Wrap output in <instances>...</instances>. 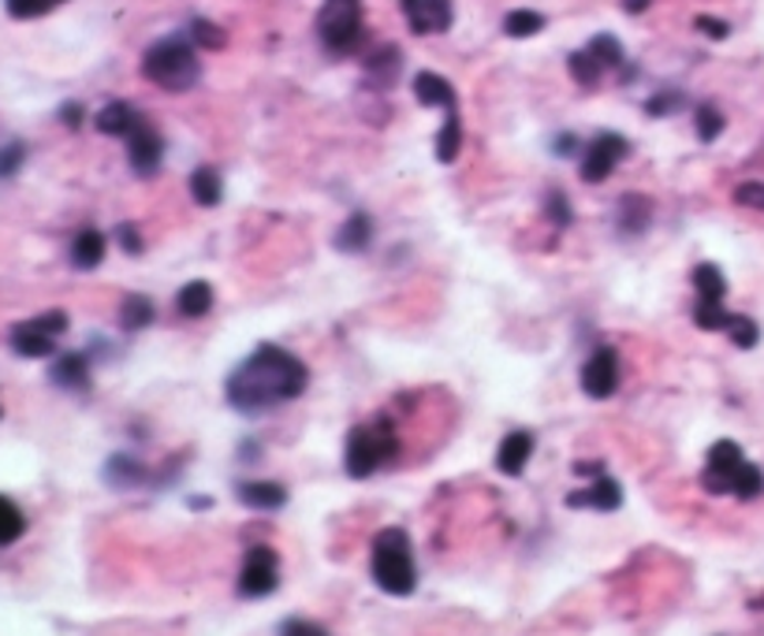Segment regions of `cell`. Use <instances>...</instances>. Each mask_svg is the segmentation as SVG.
Returning <instances> with one entry per match:
<instances>
[{
    "instance_id": "6",
    "label": "cell",
    "mask_w": 764,
    "mask_h": 636,
    "mask_svg": "<svg viewBox=\"0 0 764 636\" xmlns=\"http://www.w3.org/2000/svg\"><path fill=\"white\" fill-rule=\"evenodd\" d=\"M68 332V313H42L34 321L12 327V351L23 357H49L56 351V338Z\"/></svg>"
},
{
    "instance_id": "8",
    "label": "cell",
    "mask_w": 764,
    "mask_h": 636,
    "mask_svg": "<svg viewBox=\"0 0 764 636\" xmlns=\"http://www.w3.org/2000/svg\"><path fill=\"white\" fill-rule=\"evenodd\" d=\"M746 466V455L735 439H720V444L709 447L705 458V473H701V488L712 491V496H731L735 491V477L739 469Z\"/></svg>"
},
{
    "instance_id": "47",
    "label": "cell",
    "mask_w": 764,
    "mask_h": 636,
    "mask_svg": "<svg viewBox=\"0 0 764 636\" xmlns=\"http://www.w3.org/2000/svg\"><path fill=\"white\" fill-rule=\"evenodd\" d=\"M60 116H64V123H71V127H79V119H83V108H79V105H64V112H60Z\"/></svg>"
},
{
    "instance_id": "40",
    "label": "cell",
    "mask_w": 764,
    "mask_h": 636,
    "mask_svg": "<svg viewBox=\"0 0 764 636\" xmlns=\"http://www.w3.org/2000/svg\"><path fill=\"white\" fill-rule=\"evenodd\" d=\"M545 209H548V220L559 223V228H567V223H570V201L559 190H548Z\"/></svg>"
},
{
    "instance_id": "35",
    "label": "cell",
    "mask_w": 764,
    "mask_h": 636,
    "mask_svg": "<svg viewBox=\"0 0 764 636\" xmlns=\"http://www.w3.org/2000/svg\"><path fill=\"white\" fill-rule=\"evenodd\" d=\"M727 335H731V343L742 346V351H753V346L761 343V327L757 321H750V316H731V324H727Z\"/></svg>"
},
{
    "instance_id": "21",
    "label": "cell",
    "mask_w": 764,
    "mask_h": 636,
    "mask_svg": "<svg viewBox=\"0 0 764 636\" xmlns=\"http://www.w3.org/2000/svg\"><path fill=\"white\" fill-rule=\"evenodd\" d=\"M138 119L142 116L127 105V101H112V105H105L97 112V131H101V135H112V138H127L131 127H135Z\"/></svg>"
},
{
    "instance_id": "30",
    "label": "cell",
    "mask_w": 764,
    "mask_h": 636,
    "mask_svg": "<svg viewBox=\"0 0 764 636\" xmlns=\"http://www.w3.org/2000/svg\"><path fill=\"white\" fill-rule=\"evenodd\" d=\"M545 30V15L529 12V8H515V12L504 15V34L507 38H534Z\"/></svg>"
},
{
    "instance_id": "41",
    "label": "cell",
    "mask_w": 764,
    "mask_h": 636,
    "mask_svg": "<svg viewBox=\"0 0 764 636\" xmlns=\"http://www.w3.org/2000/svg\"><path fill=\"white\" fill-rule=\"evenodd\" d=\"M735 201L746 205V209L764 212V183H742V187L735 190Z\"/></svg>"
},
{
    "instance_id": "48",
    "label": "cell",
    "mask_w": 764,
    "mask_h": 636,
    "mask_svg": "<svg viewBox=\"0 0 764 636\" xmlns=\"http://www.w3.org/2000/svg\"><path fill=\"white\" fill-rule=\"evenodd\" d=\"M623 8L630 15H638V12H646V8H649V0H623Z\"/></svg>"
},
{
    "instance_id": "45",
    "label": "cell",
    "mask_w": 764,
    "mask_h": 636,
    "mask_svg": "<svg viewBox=\"0 0 764 636\" xmlns=\"http://www.w3.org/2000/svg\"><path fill=\"white\" fill-rule=\"evenodd\" d=\"M698 30H701V34H709V38H727L731 34V27L720 23V19H712V15H698Z\"/></svg>"
},
{
    "instance_id": "2",
    "label": "cell",
    "mask_w": 764,
    "mask_h": 636,
    "mask_svg": "<svg viewBox=\"0 0 764 636\" xmlns=\"http://www.w3.org/2000/svg\"><path fill=\"white\" fill-rule=\"evenodd\" d=\"M142 75H146L153 86L168 90V94H187V90L202 79L195 45L183 34H168V38L153 41L146 49V56H142Z\"/></svg>"
},
{
    "instance_id": "19",
    "label": "cell",
    "mask_w": 764,
    "mask_h": 636,
    "mask_svg": "<svg viewBox=\"0 0 764 636\" xmlns=\"http://www.w3.org/2000/svg\"><path fill=\"white\" fill-rule=\"evenodd\" d=\"M373 242V220L365 212H354V217L343 220V228L335 231V250L343 253H365Z\"/></svg>"
},
{
    "instance_id": "44",
    "label": "cell",
    "mask_w": 764,
    "mask_h": 636,
    "mask_svg": "<svg viewBox=\"0 0 764 636\" xmlns=\"http://www.w3.org/2000/svg\"><path fill=\"white\" fill-rule=\"evenodd\" d=\"M116 239L124 242V250L131 253V258H138V253H142V239H138V231L131 228V223H120V228H116Z\"/></svg>"
},
{
    "instance_id": "29",
    "label": "cell",
    "mask_w": 764,
    "mask_h": 636,
    "mask_svg": "<svg viewBox=\"0 0 764 636\" xmlns=\"http://www.w3.org/2000/svg\"><path fill=\"white\" fill-rule=\"evenodd\" d=\"M27 532V518L23 510L16 507L8 496H0V548H12V543Z\"/></svg>"
},
{
    "instance_id": "4",
    "label": "cell",
    "mask_w": 764,
    "mask_h": 636,
    "mask_svg": "<svg viewBox=\"0 0 764 636\" xmlns=\"http://www.w3.org/2000/svg\"><path fill=\"white\" fill-rule=\"evenodd\" d=\"M395 450H400V444H395V432H392L389 420L359 425V428H351V436H348V450H343V469H348V477L365 480V477H373L376 469L384 466V461H392Z\"/></svg>"
},
{
    "instance_id": "9",
    "label": "cell",
    "mask_w": 764,
    "mask_h": 636,
    "mask_svg": "<svg viewBox=\"0 0 764 636\" xmlns=\"http://www.w3.org/2000/svg\"><path fill=\"white\" fill-rule=\"evenodd\" d=\"M124 142H127V160H131V168H135V176L138 179L157 176L161 160H165V138L157 135V127H153L149 119H138Z\"/></svg>"
},
{
    "instance_id": "3",
    "label": "cell",
    "mask_w": 764,
    "mask_h": 636,
    "mask_svg": "<svg viewBox=\"0 0 764 636\" xmlns=\"http://www.w3.org/2000/svg\"><path fill=\"white\" fill-rule=\"evenodd\" d=\"M373 581L381 592L389 596H414L417 588V566H414V551L411 536L403 529H381L373 536V555H370Z\"/></svg>"
},
{
    "instance_id": "25",
    "label": "cell",
    "mask_w": 764,
    "mask_h": 636,
    "mask_svg": "<svg viewBox=\"0 0 764 636\" xmlns=\"http://www.w3.org/2000/svg\"><path fill=\"white\" fill-rule=\"evenodd\" d=\"M458 149H463V119H458V112H447L441 135H436V160H441V164H455L458 160Z\"/></svg>"
},
{
    "instance_id": "42",
    "label": "cell",
    "mask_w": 764,
    "mask_h": 636,
    "mask_svg": "<svg viewBox=\"0 0 764 636\" xmlns=\"http://www.w3.org/2000/svg\"><path fill=\"white\" fill-rule=\"evenodd\" d=\"M682 108V94H657L653 101H646V112L649 116H668V112Z\"/></svg>"
},
{
    "instance_id": "34",
    "label": "cell",
    "mask_w": 764,
    "mask_h": 636,
    "mask_svg": "<svg viewBox=\"0 0 764 636\" xmlns=\"http://www.w3.org/2000/svg\"><path fill=\"white\" fill-rule=\"evenodd\" d=\"M586 49L600 60V64H605V71H611V67H623V45H619V41L611 38V34H597L593 41H589Z\"/></svg>"
},
{
    "instance_id": "50",
    "label": "cell",
    "mask_w": 764,
    "mask_h": 636,
    "mask_svg": "<svg viewBox=\"0 0 764 636\" xmlns=\"http://www.w3.org/2000/svg\"><path fill=\"white\" fill-rule=\"evenodd\" d=\"M53 4H64V0H53Z\"/></svg>"
},
{
    "instance_id": "17",
    "label": "cell",
    "mask_w": 764,
    "mask_h": 636,
    "mask_svg": "<svg viewBox=\"0 0 764 636\" xmlns=\"http://www.w3.org/2000/svg\"><path fill=\"white\" fill-rule=\"evenodd\" d=\"M49 379L64 392H90V362L83 354H64L49 368Z\"/></svg>"
},
{
    "instance_id": "23",
    "label": "cell",
    "mask_w": 764,
    "mask_h": 636,
    "mask_svg": "<svg viewBox=\"0 0 764 636\" xmlns=\"http://www.w3.org/2000/svg\"><path fill=\"white\" fill-rule=\"evenodd\" d=\"M649 220H653V205H649L646 198L627 194V198L619 201V231L623 234H641L649 228Z\"/></svg>"
},
{
    "instance_id": "22",
    "label": "cell",
    "mask_w": 764,
    "mask_h": 636,
    "mask_svg": "<svg viewBox=\"0 0 764 636\" xmlns=\"http://www.w3.org/2000/svg\"><path fill=\"white\" fill-rule=\"evenodd\" d=\"M176 310H179V316H187V321H198V316H206L213 310V286L206 280L187 283L179 291V299H176Z\"/></svg>"
},
{
    "instance_id": "36",
    "label": "cell",
    "mask_w": 764,
    "mask_h": 636,
    "mask_svg": "<svg viewBox=\"0 0 764 636\" xmlns=\"http://www.w3.org/2000/svg\"><path fill=\"white\" fill-rule=\"evenodd\" d=\"M720 131H723V116H720V108H712V105H698V138H701V142H712V138H720Z\"/></svg>"
},
{
    "instance_id": "16",
    "label": "cell",
    "mask_w": 764,
    "mask_h": 636,
    "mask_svg": "<svg viewBox=\"0 0 764 636\" xmlns=\"http://www.w3.org/2000/svg\"><path fill=\"white\" fill-rule=\"evenodd\" d=\"M236 496L242 507L250 510H280L288 507V488L277 484V480H239Z\"/></svg>"
},
{
    "instance_id": "28",
    "label": "cell",
    "mask_w": 764,
    "mask_h": 636,
    "mask_svg": "<svg viewBox=\"0 0 764 636\" xmlns=\"http://www.w3.org/2000/svg\"><path fill=\"white\" fill-rule=\"evenodd\" d=\"M153 302L146 299V294H131V299H124V305H120V327L124 332H142L146 324H153Z\"/></svg>"
},
{
    "instance_id": "20",
    "label": "cell",
    "mask_w": 764,
    "mask_h": 636,
    "mask_svg": "<svg viewBox=\"0 0 764 636\" xmlns=\"http://www.w3.org/2000/svg\"><path fill=\"white\" fill-rule=\"evenodd\" d=\"M101 261H105V234L94 231V228L79 231L75 242H71V264L90 272V269H97Z\"/></svg>"
},
{
    "instance_id": "49",
    "label": "cell",
    "mask_w": 764,
    "mask_h": 636,
    "mask_svg": "<svg viewBox=\"0 0 764 636\" xmlns=\"http://www.w3.org/2000/svg\"><path fill=\"white\" fill-rule=\"evenodd\" d=\"M753 607H757V611H764V599H753Z\"/></svg>"
},
{
    "instance_id": "12",
    "label": "cell",
    "mask_w": 764,
    "mask_h": 636,
    "mask_svg": "<svg viewBox=\"0 0 764 636\" xmlns=\"http://www.w3.org/2000/svg\"><path fill=\"white\" fill-rule=\"evenodd\" d=\"M619 387V354L611 346H600L582 365V392L589 398H611Z\"/></svg>"
},
{
    "instance_id": "14",
    "label": "cell",
    "mask_w": 764,
    "mask_h": 636,
    "mask_svg": "<svg viewBox=\"0 0 764 636\" xmlns=\"http://www.w3.org/2000/svg\"><path fill=\"white\" fill-rule=\"evenodd\" d=\"M567 507H575V510L589 507V510H605V514H611V510L623 507V488H619V480H611V477H597L589 488L570 491Z\"/></svg>"
},
{
    "instance_id": "1",
    "label": "cell",
    "mask_w": 764,
    "mask_h": 636,
    "mask_svg": "<svg viewBox=\"0 0 764 636\" xmlns=\"http://www.w3.org/2000/svg\"><path fill=\"white\" fill-rule=\"evenodd\" d=\"M306 384H310V368L283 346L265 343L247 362L236 365L224 392H228V406H236L239 414H265L299 398Z\"/></svg>"
},
{
    "instance_id": "10",
    "label": "cell",
    "mask_w": 764,
    "mask_h": 636,
    "mask_svg": "<svg viewBox=\"0 0 764 636\" xmlns=\"http://www.w3.org/2000/svg\"><path fill=\"white\" fill-rule=\"evenodd\" d=\"M627 153H630V142L623 135H597L582 153V179L605 183L611 171L619 168V160H623Z\"/></svg>"
},
{
    "instance_id": "18",
    "label": "cell",
    "mask_w": 764,
    "mask_h": 636,
    "mask_svg": "<svg viewBox=\"0 0 764 636\" xmlns=\"http://www.w3.org/2000/svg\"><path fill=\"white\" fill-rule=\"evenodd\" d=\"M400 67H403V53L395 45H381L365 56V79H370L373 86H392V82L400 79Z\"/></svg>"
},
{
    "instance_id": "11",
    "label": "cell",
    "mask_w": 764,
    "mask_h": 636,
    "mask_svg": "<svg viewBox=\"0 0 764 636\" xmlns=\"http://www.w3.org/2000/svg\"><path fill=\"white\" fill-rule=\"evenodd\" d=\"M400 4H403L406 27H411V34H417V38L444 34L455 19L452 0H400Z\"/></svg>"
},
{
    "instance_id": "15",
    "label": "cell",
    "mask_w": 764,
    "mask_h": 636,
    "mask_svg": "<svg viewBox=\"0 0 764 636\" xmlns=\"http://www.w3.org/2000/svg\"><path fill=\"white\" fill-rule=\"evenodd\" d=\"M414 97L422 101L425 108H444L447 112H458V97H455V86L441 75H433V71H417L414 75Z\"/></svg>"
},
{
    "instance_id": "7",
    "label": "cell",
    "mask_w": 764,
    "mask_h": 636,
    "mask_svg": "<svg viewBox=\"0 0 764 636\" xmlns=\"http://www.w3.org/2000/svg\"><path fill=\"white\" fill-rule=\"evenodd\" d=\"M280 584V559L272 548L265 543H254V548L242 555V570H239V596L247 599H261L272 596Z\"/></svg>"
},
{
    "instance_id": "26",
    "label": "cell",
    "mask_w": 764,
    "mask_h": 636,
    "mask_svg": "<svg viewBox=\"0 0 764 636\" xmlns=\"http://www.w3.org/2000/svg\"><path fill=\"white\" fill-rule=\"evenodd\" d=\"M190 198H195L198 205H206V209L220 205V198H224V179L217 176V168H198L195 176H190Z\"/></svg>"
},
{
    "instance_id": "38",
    "label": "cell",
    "mask_w": 764,
    "mask_h": 636,
    "mask_svg": "<svg viewBox=\"0 0 764 636\" xmlns=\"http://www.w3.org/2000/svg\"><path fill=\"white\" fill-rule=\"evenodd\" d=\"M4 8L12 19H38L53 8V0H4Z\"/></svg>"
},
{
    "instance_id": "33",
    "label": "cell",
    "mask_w": 764,
    "mask_h": 636,
    "mask_svg": "<svg viewBox=\"0 0 764 636\" xmlns=\"http://www.w3.org/2000/svg\"><path fill=\"white\" fill-rule=\"evenodd\" d=\"M761 491H764V469L753 466V461H746V466L739 469L735 491H731V496H735V499H757Z\"/></svg>"
},
{
    "instance_id": "46",
    "label": "cell",
    "mask_w": 764,
    "mask_h": 636,
    "mask_svg": "<svg viewBox=\"0 0 764 636\" xmlns=\"http://www.w3.org/2000/svg\"><path fill=\"white\" fill-rule=\"evenodd\" d=\"M553 149H556V153H575V149H578V138H575V135H559V138L553 142Z\"/></svg>"
},
{
    "instance_id": "5",
    "label": "cell",
    "mask_w": 764,
    "mask_h": 636,
    "mask_svg": "<svg viewBox=\"0 0 764 636\" xmlns=\"http://www.w3.org/2000/svg\"><path fill=\"white\" fill-rule=\"evenodd\" d=\"M318 38L332 56H351L362 45V0H324Z\"/></svg>"
},
{
    "instance_id": "27",
    "label": "cell",
    "mask_w": 764,
    "mask_h": 636,
    "mask_svg": "<svg viewBox=\"0 0 764 636\" xmlns=\"http://www.w3.org/2000/svg\"><path fill=\"white\" fill-rule=\"evenodd\" d=\"M105 477H109L112 488H135L146 480V469H142L131 455H116V458H109Z\"/></svg>"
},
{
    "instance_id": "43",
    "label": "cell",
    "mask_w": 764,
    "mask_h": 636,
    "mask_svg": "<svg viewBox=\"0 0 764 636\" xmlns=\"http://www.w3.org/2000/svg\"><path fill=\"white\" fill-rule=\"evenodd\" d=\"M280 636H329V633H324L321 625H313V622L291 618V622H283V625H280Z\"/></svg>"
},
{
    "instance_id": "39",
    "label": "cell",
    "mask_w": 764,
    "mask_h": 636,
    "mask_svg": "<svg viewBox=\"0 0 764 636\" xmlns=\"http://www.w3.org/2000/svg\"><path fill=\"white\" fill-rule=\"evenodd\" d=\"M23 160H27V146H23V142H12V146L0 149V179L16 176V171L23 168Z\"/></svg>"
},
{
    "instance_id": "24",
    "label": "cell",
    "mask_w": 764,
    "mask_h": 636,
    "mask_svg": "<svg viewBox=\"0 0 764 636\" xmlns=\"http://www.w3.org/2000/svg\"><path fill=\"white\" fill-rule=\"evenodd\" d=\"M567 67H570V79L578 82L582 90H593L600 86V79H605V64L589 53V49H578V53L567 56Z\"/></svg>"
},
{
    "instance_id": "32",
    "label": "cell",
    "mask_w": 764,
    "mask_h": 636,
    "mask_svg": "<svg viewBox=\"0 0 764 636\" xmlns=\"http://www.w3.org/2000/svg\"><path fill=\"white\" fill-rule=\"evenodd\" d=\"M694 286H698V299L723 302V294H727V280H723V272L716 269V264H698V269H694Z\"/></svg>"
},
{
    "instance_id": "31",
    "label": "cell",
    "mask_w": 764,
    "mask_h": 636,
    "mask_svg": "<svg viewBox=\"0 0 764 636\" xmlns=\"http://www.w3.org/2000/svg\"><path fill=\"white\" fill-rule=\"evenodd\" d=\"M731 316L735 313L723 310V302H716V299H698V305H694V324L701 327V332H727Z\"/></svg>"
},
{
    "instance_id": "13",
    "label": "cell",
    "mask_w": 764,
    "mask_h": 636,
    "mask_svg": "<svg viewBox=\"0 0 764 636\" xmlns=\"http://www.w3.org/2000/svg\"><path fill=\"white\" fill-rule=\"evenodd\" d=\"M529 458H534V432H526V428L507 432L500 439V447H496V469H500L504 477H523Z\"/></svg>"
},
{
    "instance_id": "37",
    "label": "cell",
    "mask_w": 764,
    "mask_h": 636,
    "mask_svg": "<svg viewBox=\"0 0 764 636\" xmlns=\"http://www.w3.org/2000/svg\"><path fill=\"white\" fill-rule=\"evenodd\" d=\"M190 34H195L198 45H206V49H224V41H228V34H224L220 27H213L209 19H195V23H190Z\"/></svg>"
}]
</instances>
